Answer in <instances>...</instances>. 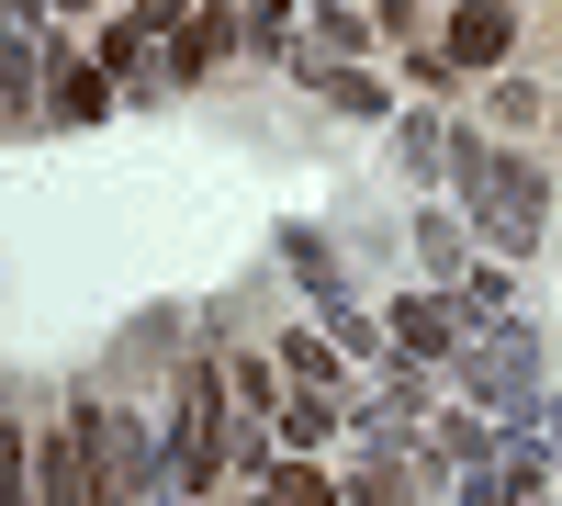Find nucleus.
Segmentation results:
<instances>
[{
  "label": "nucleus",
  "mask_w": 562,
  "mask_h": 506,
  "mask_svg": "<svg viewBox=\"0 0 562 506\" xmlns=\"http://www.w3.org/2000/svg\"><path fill=\"white\" fill-rule=\"evenodd\" d=\"M34 473H45L34 495H68V506H79V495H113L102 473H90V462H79V439H45V450H34Z\"/></svg>",
  "instance_id": "nucleus-5"
},
{
  "label": "nucleus",
  "mask_w": 562,
  "mask_h": 506,
  "mask_svg": "<svg viewBox=\"0 0 562 506\" xmlns=\"http://www.w3.org/2000/svg\"><path fill=\"white\" fill-rule=\"evenodd\" d=\"M214 383L192 372V383H180V495H192V484H225V450H214Z\"/></svg>",
  "instance_id": "nucleus-2"
},
{
  "label": "nucleus",
  "mask_w": 562,
  "mask_h": 506,
  "mask_svg": "<svg viewBox=\"0 0 562 506\" xmlns=\"http://www.w3.org/2000/svg\"><path fill=\"white\" fill-rule=\"evenodd\" d=\"M450 180H461V203H473L506 248L540 237V169H529V158H495L484 135H461V147H450Z\"/></svg>",
  "instance_id": "nucleus-1"
},
{
  "label": "nucleus",
  "mask_w": 562,
  "mask_h": 506,
  "mask_svg": "<svg viewBox=\"0 0 562 506\" xmlns=\"http://www.w3.org/2000/svg\"><path fill=\"white\" fill-rule=\"evenodd\" d=\"M281 439H293V450H315V439H326V405H315V394H304V405H281Z\"/></svg>",
  "instance_id": "nucleus-12"
},
{
  "label": "nucleus",
  "mask_w": 562,
  "mask_h": 506,
  "mask_svg": "<svg viewBox=\"0 0 562 506\" xmlns=\"http://www.w3.org/2000/svg\"><path fill=\"white\" fill-rule=\"evenodd\" d=\"M281 248H293V270H304V282H315V293H326V304H338V259H326V248H315V237H281Z\"/></svg>",
  "instance_id": "nucleus-10"
},
{
  "label": "nucleus",
  "mask_w": 562,
  "mask_h": 506,
  "mask_svg": "<svg viewBox=\"0 0 562 506\" xmlns=\"http://www.w3.org/2000/svg\"><path fill=\"white\" fill-rule=\"evenodd\" d=\"M383 338H394L405 360H450V349H461V327H450V315H439V304H416V293L394 304V327H383Z\"/></svg>",
  "instance_id": "nucleus-4"
},
{
  "label": "nucleus",
  "mask_w": 562,
  "mask_h": 506,
  "mask_svg": "<svg viewBox=\"0 0 562 506\" xmlns=\"http://www.w3.org/2000/svg\"><path fill=\"white\" fill-rule=\"evenodd\" d=\"M506 45H518V23H506V0H461V12H450V57H461V68H495Z\"/></svg>",
  "instance_id": "nucleus-3"
},
{
  "label": "nucleus",
  "mask_w": 562,
  "mask_h": 506,
  "mask_svg": "<svg viewBox=\"0 0 562 506\" xmlns=\"http://www.w3.org/2000/svg\"><path fill=\"white\" fill-rule=\"evenodd\" d=\"M102 102H113L102 68H68V79H57V113H68V124H102Z\"/></svg>",
  "instance_id": "nucleus-7"
},
{
  "label": "nucleus",
  "mask_w": 562,
  "mask_h": 506,
  "mask_svg": "<svg viewBox=\"0 0 562 506\" xmlns=\"http://www.w3.org/2000/svg\"><path fill=\"white\" fill-rule=\"evenodd\" d=\"M225 45H237V23H214V12H203L192 34H180V68H214V57H225Z\"/></svg>",
  "instance_id": "nucleus-9"
},
{
  "label": "nucleus",
  "mask_w": 562,
  "mask_h": 506,
  "mask_svg": "<svg viewBox=\"0 0 562 506\" xmlns=\"http://www.w3.org/2000/svg\"><path fill=\"white\" fill-rule=\"evenodd\" d=\"M259 495H281V506H315V495H338L315 462H281V473H259Z\"/></svg>",
  "instance_id": "nucleus-8"
},
{
  "label": "nucleus",
  "mask_w": 562,
  "mask_h": 506,
  "mask_svg": "<svg viewBox=\"0 0 562 506\" xmlns=\"http://www.w3.org/2000/svg\"><path fill=\"white\" fill-rule=\"evenodd\" d=\"M281 372H293V383H338V372H326V338H293V349H281Z\"/></svg>",
  "instance_id": "nucleus-11"
},
{
  "label": "nucleus",
  "mask_w": 562,
  "mask_h": 506,
  "mask_svg": "<svg viewBox=\"0 0 562 506\" xmlns=\"http://www.w3.org/2000/svg\"><path fill=\"white\" fill-rule=\"evenodd\" d=\"M304 79H315V90H326L338 113H383V90H371L360 68H326V57H304Z\"/></svg>",
  "instance_id": "nucleus-6"
}]
</instances>
